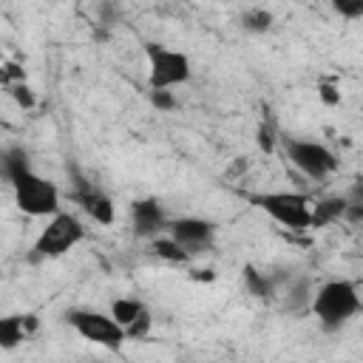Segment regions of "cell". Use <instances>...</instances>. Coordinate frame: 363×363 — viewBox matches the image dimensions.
Listing matches in <instances>:
<instances>
[{
  "mask_svg": "<svg viewBox=\"0 0 363 363\" xmlns=\"http://www.w3.org/2000/svg\"><path fill=\"white\" fill-rule=\"evenodd\" d=\"M360 309H363V301H360L357 284L346 278L326 281L312 298V312L326 329H340L354 315H360Z\"/></svg>",
  "mask_w": 363,
  "mask_h": 363,
  "instance_id": "cell-1",
  "label": "cell"
},
{
  "mask_svg": "<svg viewBox=\"0 0 363 363\" xmlns=\"http://www.w3.org/2000/svg\"><path fill=\"white\" fill-rule=\"evenodd\" d=\"M11 190H14V204L26 213V216H54L60 210V190L54 182L37 176L31 167L14 173L11 179Z\"/></svg>",
  "mask_w": 363,
  "mask_h": 363,
  "instance_id": "cell-2",
  "label": "cell"
},
{
  "mask_svg": "<svg viewBox=\"0 0 363 363\" xmlns=\"http://www.w3.org/2000/svg\"><path fill=\"white\" fill-rule=\"evenodd\" d=\"M145 54H147V82H150V88L184 85L190 79V74H193L190 57L184 51L159 45V43H147Z\"/></svg>",
  "mask_w": 363,
  "mask_h": 363,
  "instance_id": "cell-3",
  "label": "cell"
},
{
  "mask_svg": "<svg viewBox=\"0 0 363 363\" xmlns=\"http://www.w3.org/2000/svg\"><path fill=\"white\" fill-rule=\"evenodd\" d=\"M85 238V227L77 216L71 213H54L51 221L43 227V233L34 241V255L40 258H57L65 255L68 250H74L79 241Z\"/></svg>",
  "mask_w": 363,
  "mask_h": 363,
  "instance_id": "cell-4",
  "label": "cell"
},
{
  "mask_svg": "<svg viewBox=\"0 0 363 363\" xmlns=\"http://www.w3.org/2000/svg\"><path fill=\"white\" fill-rule=\"evenodd\" d=\"M252 204L261 207L272 221L286 230H309V207L312 201L303 193H264L252 196Z\"/></svg>",
  "mask_w": 363,
  "mask_h": 363,
  "instance_id": "cell-5",
  "label": "cell"
},
{
  "mask_svg": "<svg viewBox=\"0 0 363 363\" xmlns=\"http://www.w3.org/2000/svg\"><path fill=\"white\" fill-rule=\"evenodd\" d=\"M68 323L77 329L79 337L96 343V346H105V349H119L128 337H125V329L105 312H94V309H74L65 315Z\"/></svg>",
  "mask_w": 363,
  "mask_h": 363,
  "instance_id": "cell-6",
  "label": "cell"
},
{
  "mask_svg": "<svg viewBox=\"0 0 363 363\" xmlns=\"http://www.w3.org/2000/svg\"><path fill=\"white\" fill-rule=\"evenodd\" d=\"M286 156H289V162H292L301 173H306V176H312V179H326V176L337 167L335 153H332L326 145H320V142L286 139Z\"/></svg>",
  "mask_w": 363,
  "mask_h": 363,
  "instance_id": "cell-7",
  "label": "cell"
},
{
  "mask_svg": "<svg viewBox=\"0 0 363 363\" xmlns=\"http://www.w3.org/2000/svg\"><path fill=\"white\" fill-rule=\"evenodd\" d=\"M167 230H170V238H176L187 250V255L207 250L213 235H216V224L207 221V218H196V216H184V218L167 221Z\"/></svg>",
  "mask_w": 363,
  "mask_h": 363,
  "instance_id": "cell-8",
  "label": "cell"
},
{
  "mask_svg": "<svg viewBox=\"0 0 363 363\" xmlns=\"http://www.w3.org/2000/svg\"><path fill=\"white\" fill-rule=\"evenodd\" d=\"M111 318L125 329V337H145L150 329V312L136 298H116L111 303Z\"/></svg>",
  "mask_w": 363,
  "mask_h": 363,
  "instance_id": "cell-9",
  "label": "cell"
},
{
  "mask_svg": "<svg viewBox=\"0 0 363 363\" xmlns=\"http://www.w3.org/2000/svg\"><path fill=\"white\" fill-rule=\"evenodd\" d=\"M130 218H133V230L136 235H156L159 230L167 227L164 210L156 199H139L130 204Z\"/></svg>",
  "mask_w": 363,
  "mask_h": 363,
  "instance_id": "cell-10",
  "label": "cell"
},
{
  "mask_svg": "<svg viewBox=\"0 0 363 363\" xmlns=\"http://www.w3.org/2000/svg\"><path fill=\"white\" fill-rule=\"evenodd\" d=\"M74 201L96 221V224H102V227H108V224H113V218H116V210H113V201L102 193V190H94V187H79L77 193H74Z\"/></svg>",
  "mask_w": 363,
  "mask_h": 363,
  "instance_id": "cell-11",
  "label": "cell"
},
{
  "mask_svg": "<svg viewBox=\"0 0 363 363\" xmlns=\"http://www.w3.org/2000/svg\"><path fill=\"white\" fill-rule=\"evenodd\" d=\"M346 210V196H326L309 207V227H326L332 221H340Z\"/></svg>",
  "mask_w": 363,
  "mask_h": 363,
  "instance_id": "cell-12",
  "label": "cell"
},
{
  "mask_svg": "<svg viewBox=\"0 0 363 363\" xmlns=\"http://www.w3.org/2000/svg\"><path fill=\"white\" fill-rule=\"evenodd\" d=\"M28 329L23 315H0V349H17L26 340Z\"/></svg>",
  "mask_w": 363,
  "mask_h": 363,
  "instance_id": "cell-13",
  "label": "cell"
},
{
  "mask_svg": "<svg viewBox=\"0 0 363 363\" xmlns=\"http://www.w3.org/2000/svg\"><path fill=\"white\" fill-rule=\"evenodd\" d=\"M153 252L159 255V258H164V261H170V264H184L190 255H187V250L176 241V238H156L153 241Z\"/></svg>",
  "mask_w": 363,
  "mask_h": 363,
  "instance_id": "cell-14",
  "label": "cell"
},
{
  "mask_svg": "<svg viewBox=\"0 0 363 363\" xmlns=\"http://www.w3.org/2000/svg\"><path fill=\"white\" fill-rule=\"evenodd\" d=\"M241 26L250 34H264V31L272 28V11H267V9H250V11H244Z\"/></svg>",
  "mask_w": 363,
  "mask_h": 363,
  "instance_id": "cell-15",
  "label": "cell"
},
{
  "mask_svg": "<svg viewBox=\"0 0 363 363\" xmlns=\"http://www.w3.org/2000/svg\"><path fill=\"white\" fill-rule=\"evenodd\" d=\"M0 167H3V173H6L9 179H11L14 173L26 170V167H28V156H26V150H20V147L6 150V153L0 156Z\"/></svg>",
  "mask_w": 363,
  "mask_h": 363,
  "instance_id": "cell-16",
  "label": "cell"
},
{
  "mask_svg": "<svg viewBox=\"0 0 363 363\" xmlns=\"http://www.w3.org/2000/svg\"><path fill=\"white\" fill-rule=\"evenodd\" d=\"M244 284H247L250 292L258 295V298H267V292H269V278H264L255 267H244Z\"/></svg>",
  "mask_w": 363,
  "mask_h": 363,
  "instance_id": "cell-17",
  "label": "cell"
},
{
  "mask_svg": "<svg viewBox=\"0 0 363 363\" xmlns=\"http://www.w3.org/2000/svg\"><path fill=\"white\" fill-rule=\"evenodd\" d=\"M329 6H332L340 17H349V20L363 17V0H329Z\"/></svg>",
  "mask_w": 363,
  "mask_h": 363,
  "instance_id": "cell-18",
  "label": "cell"
},
{
  "mask_svg": "<svg viewBox=\"0 0 363 363\" xmlns=\"http://www.w3.org/2000/svg\"><path fill=\"white\" fill-rule=\"evenodd\" d=\"M150 105L159 111H173L176 108V96L170 88H150Z\"/></svg>",
  "mask_w": 363,
  "mask_h": 363,
  "instance_id": "cell-19",
  "label": "cell"
},
{
  "mask_svg": "<svg viewBox=\"0 0 363 363\" xmlns=\"http://www.w3.org/2000/svg\"><path fill=\"white\" fill-rule=\"evenodd\" d=\"M11 96H14V102H17L20 108H26V111L37 105V99H34V94H31V88H28V85H23V82L11 88Z\"/></svg>",
  "mask_w": 363,
  "mask_h": 363,
  "instance_id": "cell-20",
  "label": "cell"
},
{
  "mask_svg": "<svg viewBox=\"0 0 363 363\" xmlns=\"http://www.w3.org/2000/svg\"><path fill=\"white\" fill-rule=\"evenodd\" d=\"M318 96L323 99V105H340V91L335 85H329V82H323L318 88Z\"/></svg>",
  "mask_w": 363,
  "mask_h": 363,
  "instance_id": "cell-21",
  "label": "cell"
},
{
  "mask_svg": "<svg viewBox=\"0 0 363 363\" xmlns=\"http://www.w3.org/2000/svg\"><path fill=\"white\" fill-rule=\"evenodd\" d=\"M258 145H261V150H264V153H272L275 133H272V128H269V125H261V130H258Z\"/></svg>",
  "mask_w": 363,
  "mask_h": 363,
  "instance_id": "cell-22",
  "label": "cell"
},
{
  "mask_svg": "<svg viewBox=\"0 0 363 363\" xmlns=\"http://www.w3.org/2000/svg\"><path fill=\"white\" fill-rule=\"evenodd\" d=\"M190 278H193V281H213V278H216V272H213V269H193V272H190Z\"/></svg>",
  "mask_w": 363,
  "mask_h": 363,
  "instance_id": "cell-23",
  "label": "cell"
}]
</instances>
